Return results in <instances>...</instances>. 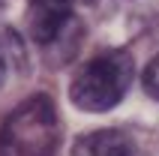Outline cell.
Listing matches in <instances>:
<instances>
[{"label":"cell","instance_id":"obj_1","mask_svg":"<svg viewBox=\"0 0 159 156\" xmlns=\"http://www.w3.org/2000/svg\"><path fill=\"white\" fill-rule=\"evenodd\" d=\"M135 81V60L132 54L123 48H111V51L96 54L75 72L69 87V99L81 111H108L114 108Z\"/></svg>","mask_w":159,"mask_h":156},{"label":"cell","instance_id":"obj_2","mask_svg":"<svg viewBox=\"0 0 159 156\" xmlns=\"http://www.w3.org/2000/svg\"><path fill=\"white\" fill-rule=\"evenodd\" d=\"M60 120L51 96H30L0 126V156H54Z\"/></svg>","mask_w":159,"mask_h":156},{"label":"cell","instance_id":"obj_3","mask_svg":"<svg viewBox=\"0 0 159 156\" xmlns=\"http://www.w3.org/2000/svg\"><path fill=\"white\" fill-rule=\"evenodd\" d=\"M72 156H153V153L129 129H93L75 138Z\"/></svg>","mask_w":159,"mask_h":156},{"label":"cell","instance_id":"obj_4","mask_svg":"<svg viewBox=\"0 0 159 156\" xmlns=\"http://www.w3.org/2000/svg\"><path fill=\"white\" fill-rule=\"evenodd\" d=\"M75 0H30V36L39 45H54L72 21Z\"/></svg>","mask_w":159,"mask_h":156},{"label":"cell","instance_id":"obj_5","mask_svg":"<svg viewBox=\"0 0 159 156\" xmlns=\"http://www.w3.org/2000/svg\"><path fill=\"white\" fill-rule=\"evenodd\" d=\"M27 72V48L18 30L0 24V90H6L15 78Z\"/></svg>","mask_w":159,"mask_h":156},{"label":"cell","instance_id":"obj_6","mask_svg":"<svg viewBox=\"0 0 159 156\" xmlns=\"http://www.w3.org/2000/svg\"><path fill=\"white\" fill-rule=\"evenodd\" d=\"M141 84H144V90H147V96H153L159 102V54L147 63V69H144V75H141Z\"/></svg>","mask_w":159,"mask_h":156}]
</instances>
